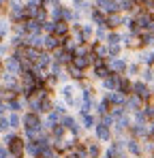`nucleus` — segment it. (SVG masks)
Returning a JSON list of instances; mask_svg holds the SVG:
<instances>
[{
	"label": "nucleus",
	"mask_w": 154,
	"mask_h": 158,
	"mask_svg": "<svg viewBox=\"0 0 154 158\" xmlns=\"http://www.w3.org/2000/svg\"><path fill=\"white\" fill-rule=\"evenodd\" d=\"M4 148L9 150L11 158H24V137L15 135V132H4Z\"/></svg>",
	"instance_id": "f257e3e1"
},
{
	"label": "nucleus",
	"mask_w": 154,
	"mask_h": 158,
	"mask_svg": "<svg viewBox=\"0 0 154 158\" xmlns=\"http://www.w3.org/2000/svg\"><path fill=\"white\" fill-rule=\"evenodd\" d=\"M75 92H77V85L73 81H66V83H62V88H60V96H62L64 105L71 107V109H79V107H81V101L75 96Z\"/></svg>",
	"instance_id": "f03ea898"
},
{
	"label": "nucleus",
	"mask_w": 154,
	"mask_h": 158,
	"mask_svg": "<svg viewBox=\"0 0 154 158\" xmlns=\"http://www.w3.org/2000/svg\"><path fill=\"white\" fill-rule=\"evenodd\" d=\"M130 94L139 96V98H141L143 103H150V101H152V96H154L152 90H150V85H148V83H143L141 79H139V81H133V83H130Z\"/></svg>",
	"instance_id": "7ed1b4c3"
},
{
	"label": "nucleus",
	"mask_w": 154,
	"mask_h": 158,
	"mask_svg": "<svg viewBox=\"0 0 154 158\" xmlns=\"http://www.w3.org/2000/svg\"><path fill=\"white\" fill-rule=\"evenodd\" d=\"M60 124H62V126L66 128V132H71V135H75L77 139L81 137V131H83V126L79 124V120H77V118H73V115H69V113H66V115H62V120H60Z\"/></svg>",
	"instance_id": "20e7f679"
},
{
	"label": "nucleus",
	"mask_w": 154,
	"mask_h": 158,
	"mask_svg": "<svg viewBox=\"0 0 154 158\" xmlns=\"http://www.w3.org/2000/svg\"><path fill=\"white\" fill-rule=\"evenodd\" d=\"M64 45V36H56V34H45L43 36V52H56L58 47Z\"/></svg>",
	"instance_id": "39448f33"
},
{
	"label": "nucleus",
	"mask_w": 154,
	"mask_h": 158,
	"mask_svg": "<svg viewBox=\"0 0 154 158\" xmlns=\"http://www.w3.org/2000/svg\"><path fill=\"white\" fill-rule=\"evenodd\" d=\"M124 150H126L128 156H133V158L143 156V150H141V141L139 139H133V137L124 139Z\"/></svg>",
	"instance_id": "423d86ee"
},
{
	"label": "nucleus",
	"mask_w": 154,
	"mask_h": 158,
	"mask_svg": "<svg viewBox=\"0 0 154 158\" xmlns=\"http://www.w3.org/2000/svg\"><path fill=\"white\" fill-rule=\"evenodd\" d=\"M126 64H128V60H126V58H122V56H118V58H107V66H109V71H111V73L124 75Z\"/></svg>",
	"instance_id": "0eeeda50"
},
{
	"label": "nucleus",
	"mask_w": 154,
	"mask_h": 158,
	"mask_svg": "<svg viewBox=\"0 0 154 158\" xmlns=\"http://www.w3.org/2000/svg\"><path fill=\"white\" fill-rule=\"evenodd\" d=\"M126 132L133 137V139H139V141H143V139L150 137V128H148V124H130Z\"/></svg>",
	"instance_id": "6e6552de"
},
{
	"label": "nucleus",
	"mask_w": 154,
	"mask_h": 158,
	"mask_svg": "<svg viewBox=\"0 0 154 158\" xmlns=\"http://www.w3.org/2000/svg\"><path fill=\"white\" fill-rule=\"evenodd\" d=\"M2 71L13 73V75H19V73H22V62L11 53V56H6V58H4V62H2Z\"/></svg>",
	"instance_id": "1a4fd4ad"
},
{
	"label": "nucleus",
	"mask_w": 154,
	"mask_h": 158,
	"mask_svg": "<svg viewBox=\"0 0 154 158\" xmlns=\"http://www.w3.org/2000/svg\"><path fill=\"white\" fill-rule=\"evenodd\" d=\"M122 19H124V13H120V11L107 13L105 15V28L107 30H118V28L122 26Z\"/></svg>",
	"instance_id": "9d476101"
},
{
	"label": "nucleus",
	"mask_w": 154,
	"mask_h": 158,
	"mask_svg": "<svg viewBox=\"0 0 154 158\" xmlns=\"http://www.w3.org/2000/svg\"><path fill=\"white\" fill-rule=\"evenodd\" d=\"M41 124H43L41 122V115L34 113V111H26L24 115H22V128H36Z\"/></svg>",
	"instance_id": "9b49d317"
},
{
	"label": "nucleus",
	"mask_w": 154,
	"mask_h": 158,
	"mask_svg": "<svg viewBox=\"0 0 154 158\" xmlns=\"http://www.w3.org/2000/svg\"><path fill=\"white\" fill-rule=\"evenodd\" d=\"M94 135H96V139H99V141H103V143H109V141L113 139L111 128H109V126H103L99 120H96V124H94Z\"/></svg>",
	"instance_id": "f8f14e48"
},
{
	"label": "nucleus",
	"mask_w": 154,
	"mask_h": 158,
	"mask_svg": "<svg viewBox=\"0 0 154 158\" xmlns=\"http://www.w3.org/2000/svg\"><path fill=\"white\" fill-rule=\"evenodd\" d=\"M64 69H66V75H69V79H71L73 83H81V81H88V77H86V71L77 69L75 64H66Z\"/></svg>",
	"instance_id": "ddd939ff"
},
{
	"label": "nucleus",
	"mask_w": 154,
	"mask_h": 158,
	"mask_svg": "<svg viewBox=\"0 0 154 158\" xmlns=\"http://www.w3.org/2000/svg\"><path fill=\"white\" fill-rule=\"evenodd\" d=\"M118 79H120V75L118 73H109L107 77L101 79V85L105 92H116L118 90Z\"/></svg>",
	"instance_id": "4468645a"
},
{
	"label": "nucleus",
	"mask_w": 154,
	"mask_h": 158,
	"mask_svg": "<svg viewBox=\"0 0 154 158\" xmlns=\"http://www.w3.org/2000/svg\"><path fill=\"white\" fill-rule=\"evenodd\" d=\"M94 6L107 15V13L118 11V0H94Z\"/></svg>",
	"instance_id": "2eb2a0df"
},
{
	"label": "nucleus",
	"mask_w": 154,
	"mask_h": 158,
	"mask_svg": "<svg viewBox=\"0 0 154 158\" xmlns=\"http://www.w3.org/2000/svg\"><path fill=\"white\" fill-rule=\"evenodd\" d=\"M79 124H81L86 131H92L94 124H96V118H94L90 111H79Z\"/></svg>",
	"instance_id": "dca6fc26"
},
{
	"label": "nucleus",
	"mask_w": 154,
	"mask_h": 158,
	"mask_svg": "<svg viewBox=\"0 0 154 158\" xmlns=\"http://www.w3.org/2000/svg\"><path fill=\"white\" fill-rule=\"evenodd\" d=\"M86 152H88V158H101L103 150H101V143L92 141V139H86Z\"/></svg>",
	"instance_id": "f3484780"
},
{
	"label": "nucleus",
	"mask_w": 154,
	"mask_h": 158,
	"mask_svg": "<svg viewBox=\"0 0 154 158\" xmlns=\"http://www.w3.org/2000/svg\"><path fill=\"white\" fill-rule=\"evenodd\" d=\"M111 71H109V66H107V60H103V62H96V64H92V77L96 79H103L107 77Z\"/></svg>",
	"instance_id": "a211bd4d"
},
{
	"label": "nucleus",
	"mask_w": 154,
	"mask_h": 158,
	"mask_svg": "<svg viewBox=\"0 0 154 158\" xmlns=\"http://www.w3.org/2000/svg\"><path fill=\"white\" fill-rule=\"evenodd\" d=\"M4 103H6V109H9V111H15V113H19V111L26 109V103H24L22 96H11V98L4 101Z\"/></svg>",
	"instance_id": "6ab92c4d"
},
{
	"label": "nucleus",
	"mask_w": 154,
	"mask_h": 158,
	"mask_svg": "<svg viewBox=\"0 0 154 158\" xmlns=\"http://www.w3.org/2000/svg\"><path fill=\"white\" fill-rule=\"evenodd\" d=\"M143 107V101L139 98V96H135V94H128L126 101H124V109L126 111H137V109H141Z\"/></svg>",
	"instance_id": "aec40b11"
},
{
	"label": "nucleus",
	"mask_w": 154,
	"mask_h": 158,
	"mask_svg": "<svg viewBox=\"0 0 154 158\" xmlns=\"http://www.w3.org/2000/svg\"><path fill=\"white\" fill-rule=\"evenodd\" d=\"M105 101L109 103V107H113V105H124L126 96H124V94H120V92L116 90V92H105Z\"/></svg>",
	"instance_id": "412c9836"
},
{
	"label": "nucleus",
	"mask_w": 154,
	"mask_h": 158,
	"mask_svg": "<svg viewBox=\"0 0 154 158\" xmlns=\"http://www.w3.org/2000/svg\"><path fill=\"white\" fill-rule=\"evenodd\" d=\"M24 103H26V109H28V111H34V113L41 115V98H39V96L30 94V96L24 98Z\"/></svg>",
	"instance_id": "4be33fe9"
},
{
	"label": "nucleus",
	"mask_w": 154,
	"mask_h": 158,
	"mask_svg": "<svg viewBox=\"0 0 154 158\" xmlns=\"http://www.w3.org/2000/svg\"><path fill=\"white\" fill-rule=\"evenodd\" d=\"M71 64H75L77 69H81V71H88L90 66H92V62H90V52L86 53V56H73V62Z\"/></svg>",
	"instance_id": "5701e85b"
},
{
	"label": "nucleus",
	"mask_w": 154,
	"mask_h": 158,
	"mask_svg": "<svg viewBox=\"0 0 154 158\" xmlns=\"http://www.w3.org/2000/svg\"><path fill=\"white\" fill-rule=\"evenodd\" d=\"M88 17H90V24H92V26H105V13L99 11L96 6H94V9H90Z\"/></svg>",
	"instance_id": "b1692460"
},
{
	"label": "nucleus",
	"mask_w": 154,
	"mask_h": 158,
	"mask_svg": "<svg viewBox=\"0 0 154 158\" xmlns=\"http://www.w3.org/2000/svg\"><path fill=\"white\" fill-rule=\"evenodd\" d=\"M45 115H47V120L43 122V128H45V131H49L51 126H56V124H60V120H62V115H60V113H58L56 109H51L49 113H45Z\"/></svg>",
	"instance_id": "393cba45"
},
{
	"label": "nucleus",
	"mask_w": 154,
	"mask_h": 158,
	"mask_svg": "<svg viewBox=\"0 0 154 158\" xmlns=\"http://www.w3.org/2000/svg\"><path fill=\"white\" fill-rule=\"evenodd\" d=\"M137 62H139L141 66H150V69H152V66H154V53L150 52V49L139 52V56H137Z\"/></svg>",
	"instance_id": "a878e982"
},
{
	"label": "nucleus",
	"mask_w": 154,
	"mask_h": 158,
	"mask_svg": "<svg viewBox=\"0 0 154 158\" xmlns=\"http://www.w3.org/2000/svg\"><path fill=\"white\" fill-rule=\"evenodd\" d=\"M43 32H36V34H28L26 36V45L30 47H36V49H43Z\"/></svg>",
	"instance_id": "bb28decb"
},
{
	"label": "nucleus",
	"mask_w": 154,
	"mask_h": 158,
	"mask_svg": "<svg viewBox=\"0 0 154 158\" xmlns=\"http://www.w3.org/2000/svg\"><path fill=\"white\" fill-rule=\"evenodd\" d=\"M39 69H43V71H47L49 69V64H51V53L49 52H39V58H36V62H34Z\"/></svg>",
	"instance_id": "cd10ccee"
},
{
	"label": "nucleus",
	"mask_w": 154,
	"mask_h": 158,
	"mask_svg": "<svg viewBox=\"0 0 154 158\" xmlns=\"http://www.w3.org/2000/svg\"><path fill=\"white\" fill-rule=\"evenodd\" d=\"M130 79H128V75L124 77V75H120V79H118V92L120 94H124V96H128L130 94Z\"/></svg>",
	"instance_id": "c85d7f7f"
},
{
	"label": "nucleus",
	"mask_w": 154,
	"mask_h": 158,
	"mask_svg": "<svg viewBox=\"0 0 154 158\" xmlns=\"http://www.w3.org/2000/svg\"><path fill=\"white\" fill-rule=\"evenodd\" d=\"M139 79H141L143 83L150 85V83L154 81V71L150 69V66H141V71H139Z\"/></svg>",
	"instance_id": "c756f323"
},
{
	"label": "nucleus",
	"mask_w": 154,
	"mask_h": 158,
	"mask_svg": "<svg viewBox=\"0 0 154 158\" xmlns=\"http://www.w3.org/2000/svg\"><path fill=\"white\" fill-rule=\"evenodd\" d=\"M69 30H71V26H69L66 22H56L53 34H56V36H69Z\"/></svg>",
	"instance_id": "7c9ffc66"
},
{
	"label": "nucleus",
	"mask_w": 154,
	"mask_h": 158,
	"mask_svg": "<svg viewBox=\"0 0 154 158\" xmlns=\"http://www.w3.org/2000/svg\"><path fill=\"white\" fill-rule=\"evenodd\" d=\"M120 43V32L118 30H107V36H105V45H118ZM122 45V43H120Z\"/></svg>",
	"instance_id": "2f4dec72"
},
{
	"label": "nucleus",
	"mask_w": 154,
	"mask_h": 158,
	"mask_svg": "<svg viewBox=\"0 0 154 158\" xmlns=\"http://www.w3.org/2000/svg\"><path fill=\"white\" fill-rule=\"evenodd\" d=\"M24 154H28V156H32V158L39 156V145H36V141H26L24 143Z\"/></svg>",
	"instance_id": "473e14b6"
},
{
	"label": "nucleus",
	"mask_w": 154,
	"mask_h": 158,
	"mask_svg": "<svg viewBox=\"0 0 154 158\" xmlns=\"http://www.w3.org/2000/svg\"><path fill=\"white\" fill-rule=\"evenodd\" d=\"M130 120H133V124H148V122H150V120L146 118V113H143V107L137 109V111H133V118H130Z\"/></svg>",
	"instance_id": "72a5a7b5"
},
{
	"label": "nucleus",
	"mask_w": 154,
	"mask_h": 158,
	"mask_svg": "<svg viewBox=\"0 0 154 158\" xmlns=\"http://www.w3.org/2000/svg\"><path fill=\"white\" fill-rule=\"evenodd\" d=\"M6 120H9V126H11V128H22V115H19V113L11 111Z\"/></svg>",
	"instance_id": "f704fd0d"
},
{
	"label": "nucleus",
	"mask_w": 154,
	"mask_h": 158,
	"mask_svg": "<svg viewBox=\"0 0 154 158\" xmlns=\"http://www.w3.org/2000/svg\"><path fill=\"white\" fill-rule=\"evenodd\" d=\"M105 36H107V28L105 26H94V41H96V43H105Z\"/></svg>",
	"instance_id": "c9c22d12"
},
{
	"label": "nucleus",
	"mask_w": 154,
	"mask_h": 158,
	"mask_svg": "<svg viewBox=\"0 0 154 158\" xmlns=\"http://www.w3.org/2000/svg\"><path fill=\"white\" fill-rule=\"evenodd\" d=\"M51 109H53V98L49 96H45V98H41V113H49Z\"/></svg>",
	"instance_id": "e433bc0d"
},
{
	"label": "nucleus",
	"mask_w": 154,
	"mask_h": 158,
	"mask_svg": "<svg viewBox=\"0 0 154 158\" xmlns=\"http://www.w3.org/2000/svg\"><path fill=\"white\" fill-rule=\"evenodd\" d=\"M107 47V58H118V56H122V45L118 43V45H105Z\"/></svg>",
	"instance_id": "4c0bfd02"
},
{
	"label": "nucleus",
	"mask_w": 154,
	"mask_h": 158,
	"mask_svg": "<svg viewBox=\"0 0 154 158\" xmlns=\"http://www.w3.org/2000/svg\"><path fill=\"white\" fill-rule=\"evenodd\" d=\"M139 71H141V64L139 62H128L124 75H139Z\"/></svg>",
	"instance_id": "58836bf2"
},
{
	"label": "nucleus",
	"mask_w": 154,
	"mask_h": 158,
	"mask_svg": "<svg viewBox=\"0 0 154 158\" xmlns=\"http://www.w3.org/2000/svg\"><path fill=\"white\" fill-rule=\"evenodd\" d=\"M88 52H90V45H88V43H81V45H75L73 56H86Z\"/></svg>",
	"instance_id": "ea45409f"
},
{
	"label": "nucleus",
	"mask_w": 154,
	"mask_h": 158,
	"mask_svg": "<svg viewBox=\"0 0 154 158\" xmlns=\"http://www.w3.org/2000/svg\"><path fill=\"white\" fill-rule=\"evenodd\" d=\"M94 111L99 113V115H103V113H109V103L103 98L101 103H96V107H94Z\"/></svg>",
	"instance_id": "a19ab883"
},
{
	"label": "nucleus",
	"mask_w": 154,
	"mask_h": 158,
	"mask_svg": "<svg viewBox=\"0 0 154 158\" xmlns=\"http://www.w3.org/2000/svg\"><path fill=\"white\" fill-rule=\"evenodd\" d=\"M143 113L148 120H154V103H143Z\"/></svg>",
	"instance_id": "79ce46f5"
},
{
	"label": "nucleus",
	"mask_w": 154,
	"mask_h": 158,
	"mask_svg": "<svg viewBox=\"0 0 154 158\" xmlns=\"http://www.w3.org/2000/svg\"><path fill=\"white\" fill-rule=\"evenodd\" d=\"M99 122H101L103 126H109V128L113 126V118H111V113H103V115H101V120H99Z\"/></svg>",
	"instance_id": "37998d69"
},
{
	"label": "nucleus",
	"mask_w": 154,
	"mask_h": 158,
	"mask_svg": "<svg viewBox=\"0 0 154 158\" xmlns=\"http://www.w3.org/2000/svg\"><path fill=\"white\" fill-rule=\"evenodd\" d=\"M53 26H56V22L45 19V22H43V34H53Z\"/></svg>",
	"instance_id": "c03bdc74"
},
{
	"label": "nucleus",
	"mask_w": 154,
	"mask_h": 158,
	"mask_svg": "<svg viewBox=\"0 0 154 158\" xmlns=\"http://www.w3.org/2000/svg\"><path fill=\"white\" fill-rule=\"evenodd\" d=\"M6 53H9V45H4V43L0 41V58H4Z\"/></svg>",
	"instance_id": "a18cd8bd"
},
{
	"label": "nucleus",
	"mask_w": 154,
	"mask_h": 158,
	"mask_svg": "<svg viewBox=\"0 0 154 158\" xmlns=\"http://www.w3.org/2000/svg\"><path fill=\"white\" fill-rule=\"evenodd\" d=\"M0 158H11V154H9V150H6L4 145H0Z\"/></svg>",
	"instance_id": "49530a36"
},
{
	"label": "nucleus",
	"mask_w": 154,
	"mask_h": 158,
	"mask_svg": "<svg viewBox=\"0 0 154 158\" xmlns=\"http://www.w3.org/2000/svg\"><path fill=\"white\" fill-rule=\"evenodd\" d=\"M9 6H24V0H9Z\"/></svg>",
	"instance_id": "de8ad7c7"
},
{
	"label": "nucleus",
	"mask_w": 154,
	"mask_h": 158,
	"mask_svg": "<svg viewBox=\"0 0 154 158\" xmlns=\"http://www.w3.org/2000/svg\"><path fill=\"white\" fill-rule=\"evenodd\" d=\"M148 128H150V137L154 139V120H150V122H148Z\"/></svg>",
	"instance_id": "09e8293b"
},
{
	"label": "nucleus",
	"mask_w": 154,
	"mask_h": 158,
	"mask_svg": "<svg viewBox=\"0 0 154 158\" xmlns=\"http://www.w3.org/2000/svg\"><path fill=\"white\" fill-rule=\"evenodd\" d=\"M9 6V0H0V9H6Z\"/></svg>",
	"instance_id": "8fccbe9b"
},
{
	"label": "nucleus",
	"mask_w": 154,
	"mask_h": 158,
	"mask_svg": "<svg viewBox=\"0 0 154 158\" xmlns=\"http://www.w3.org/2000/svg\"><path fill=\"white\" fill-rule=\"evenodd\" d=\"M0 73H2V62H0Z\"/></svg>",
	"instance_id": "3c124183"
},
{
	"label": "nucleus",
	"mask_w": 154,
	"mask_h": 158,
	"mask_svg": "<svg viewBox=\"0 0 154 158\" xmlns=\"http://www.w3.org/2000/svg\"><path fill=\"white\" fill-rule=\"evenodd\" d=\"M152 47H154V45H152ZM152 53H154V49H152Z\"/></svg>",
	"instance_id": "603ef678"
},
{
	"label": "nucleus",
	"mask_w": 154,
	"mask_h": 158,
	"mask_svg": "<svg viewBox=\"0 0 154 158\" xmlns=\"http://www.w3.org/2000/svg\"><path fill=\"white\" fill-rule=\"evenodd\" d=\"M152 71H154V66H152Z\"/></svg>",
	"instance_id": "864d4df0"
},
{
	"label": "nucleus",
	"mask_w": 154,
	"mask_h": 158,
	"mask_svg": "<svg viewBox=\"0 0 154 158\" xmlns=\"http://www.w3.org/2000/svg\"><path fill=\"white\" fill-rule=\"evenodd\" d=\"M62 158H64V156H62Z\"/></svg>",
	"instance_id": "5fc2aeb1"
}]
</instances>
